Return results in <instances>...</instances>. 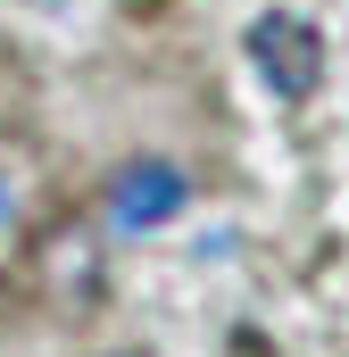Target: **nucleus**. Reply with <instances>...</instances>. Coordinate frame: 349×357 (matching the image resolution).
<instances>
[{"mask_svg": "<svg viewBox=\"0 0 349 357\" xmlns=\"http://www.w3.org/2000/svg\"><path fill=\"white\" fill-rule=\"evenodd\" d=\"M242 50H250L258 84L274 91V100H291V108L325 84V33H316L308 17H291V8H266V17H250Z\"/></svg>", "mask_w": 349, "mask_h": 357, "instance_id": "f257e3e1", "label": "nucleus"}, {"mask_svg": "<svg viewBox=\"0 0 349 357\" xmlns=\"http://www.w3.org/2000/svg\"><path fill=\"white\" fill-rule=\"evenodd\" d=\"M191 208V175L174 167V158H125L108 191H100V216L117 225V233H158L167 216Z\"/></svg>", "mask_w": 349, "mask_h": 357, "instance_id": "f03ea898", "label": "nucleus"}, {"mask_svg": "<svg viewBox=\"0 0 349 357\" xmlns=\"http://www.w3.org/2000/svg\"><path fill=\"white\" fill-rule=\"evenodd\" d=\"M125 357H142V349H125Z\"/></svg>", "mask_w": 349, "mask_h": 357, "instance_id": "7ed1b4c3", "label": "nucleus"}]
</instances>
